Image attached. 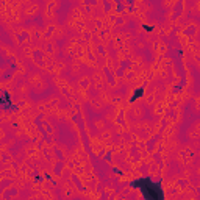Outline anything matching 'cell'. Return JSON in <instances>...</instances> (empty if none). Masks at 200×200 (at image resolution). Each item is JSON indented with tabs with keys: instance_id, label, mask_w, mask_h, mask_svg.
<instances>
[{
	"instance_id": "cell-1",
	"label": "cell",
	"mask_w": 200,
	"mask_h": 200,
	"mask_svg": "<svg viewBox=\"0 0 200 200\" xmlns=\"http://www.w3.org/2000/svg\"><path fill=\"white\" fill-rule=\"evenodd\" d=\"M136 186L142 191V194H144L145 198H150V200H159V198H163V191H161V188H159L158 184L152 183V181L147 180V178L136 181Z\"/></svg>"
}]
</instances>
